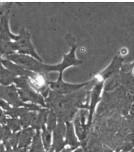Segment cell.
<instances>
[{"instance_id":"obj_1","label":"cell","mask_w":134,"mask_h":152,"mask_svg":"<svg viewBox=\"0 0 134 152\" xmlns=\"http://www.w3.org/2000/svg\"><path fill=\"white\" fill-rule=\"evenodd\" d=\"M0 98L7 102L8 104H10L15 107H23L28 109V110L39 111L41 108L34 104H26L23 102L17 91L16 88L14 85L11 86H0Z\"/></svg>"},{"instance_id":"obj_2","label":"cell","mask_w":134,"mask_h":152,"mask_svg":"<svg viewBox=\"0 0 134 152\" xmlns=\"http://www.w3.org/2000/svg\"><path fill=\"white\" fill-rule=\"evenodd\" d=\"M13 43L16 51H18L19 53L21 55H30L37 60L41 61V62L42 61L41 57L37 54L32 44L31 34L25 28H22L21 30L20 34L17 36Z\"/></svg>"},{"instance_id":"obj_3","label":"cell","mask_w":134,"mask_h":152,"mask_svg":"<svg viewBox=\"0 0 134 152\" xmlns=\"http://www.w3.org/2000/svg\"><path fill=\"white\" fill-rule=\"evenodd\" d=\"M63 73H60L58 80L55 82L48 81V86L52 91L59 94H68L77 91L79 89L82 88L85 86L90 83V82L80 84H71L65 83L63 80Z\"/></svg>"},{"instance_id":"obj_4","label":"cell","mask_w":134,"mask_h":152,"mask_svg":"<svg viewBox=\"0 0 134 152\" xmlns=\"http://www.w3.org/2000/svg\"><path fill=\"white\" fill-rule=\"evenodd\" d=\"M48 80H47L45 75L36 73L32 77H29L30 87L37 92H41L44 97H47L50 92L48 86Z\"/></svg>"},{"instance_id":"obj_5","label":"cell","mask_w":134,"mask_h":152,"mask_svg":"<svg viewBox=\"0 0 134 152\" xmlns=\"http://www.w3.org/2000/svg\"><path fill=\"white\" fill-rule=\"evenodd\" d=\"M18 93L21 100L23 102H31L35 103H38L42 107H46L44 99L41 94L36 93L31 88L25 89H20Z\"/></svg>"},{"instance_id":"obj_6","label":"cell","mask_w":134,"mask_h":152,"mask_svg":"<svg viewBox=\"0 0 134 152\" xmlns=\"http://www.w3.org/2000/svg\"><path fill=\"white\" fill-rule=\"evenodd\" d=\"M66 132V126L63 122H59L53 130V146L52 149L59 152L65 146L64 137Z\"/></svg>"},{"instance_id":"obj_7","label":"cell","mask_w":134,"mask_h":152,"mask_svg":"<svg viewBox=\"0 0 134 152\" xmlns=\"http://www.w3.org/2000/svg\"><path fill=\"white\" fill-rule=\"evenodd\" d=\"M9 11L0 15V39L15 41L17 36L12 34L9 29Z\"/></svg>"},{"instance_id":"obj_8","label":"cell","mask_w":134,"mask_h":152,"mask_svg":"<svg viewBox=\"0 0 134 152\" xmlns=\"http://www.w3.org/2000/svg\"><path fill=\"white\" fill-rule=\"evenodd\" d=\"M1 65L5 66L7 70L10 71V72L15 74L16 76L19 75L20 77H22V76H25V77H31L36 74L34 72H31L30 70L25 69L20 65L14 64L11 61H9L8 60H2Z\"/></svg>"},{"instance_id":"obj_9","label":"cell","mask_w":134,"mask_h":152,"mask_svg":"<svg viewBox=\"0 0 134 152\" xmlns=\"http://www.w3.org/2000/svg\"><path fill=\"white\" fill-rule=\"evenodd\" d=\"M103 83L104 81H99L98 83L95 85V86L94 87L92 93V98H91V102H90V105L89 108V121L87 123V127H89L90 126V124H91L92 121V118L93 113L94 112V109L97 103L98 102L99 99V96L100 94V91H101V89L103 86Z\"/></svg>"},{"instance_id":"obj_10","label":"cell","mask_w":134,"mask_h":152,"mask_svg":"<svg viewBox=\"0 0 134 152\" xmlns=\"http://www.w3.org/2000/svg\"><path fill=\"white\" fill-rule=\"evenodd\" d=\"M50 110L47 109H41L38 114H36L31 123V127L33 129L40 130L47 122Z\"/></svg>"},{"instance_id":"obj_11","label":"cell","mask_w":134,"mask_h":152,"mask_svg":"<svg viewBox=\"0 0 134 152\" xmlns=\"http://www.w3.org/2000/svg\"><path fill=\"white\" fill-rule=\"evenodd\" d=\"M35 134L34 129L32 127H27L20 132V137L18 140V148H26L31 144L32 138Z\"/></svg>"},{"instance_id":"obj_12","label":"cell","mask_w":134,"mask_h":152,"mask_svg":"<svg viewBox=\"0 0 134 152\" xmlns=\"http://www.w3.org/2000/svg\"><path fill=\"white\" fill-rule=\"evenodd\" d=\"M66 132L65 137L66 140L65 141V145H69L74 148H76V146L79 145V143L76 141V137L74 133V128L72 124L70 122H66Z\"/></svg>"},{"instance_id":"obj_13","label":"cell","mask_w":134,"mask_h":152,"mask_svg":"<svg viewBox=\"0 0 134 152\" xmlns=\"http://www.w3.org/2000/svg\"><path fill=\"white\" fill-rule=\"evenodd\" d=\"M17 76L10 71L4 69L1 65L0 66V84L4 86L10 84L16 79Z\"/></svg>"},{"instance_id":"obj_14","label":"cell","mask_w":134,"mask_h":152,"mask_svg":"<svg viewBox=\"0 0 134 152\" xmlns=\"http://www.w3.org/2000/svg\"><path fill=\"white\" fill-rule=\"evenodd\" d=\"M16 50L13 42L0 39V54L7 56L15 54Z\"/></svg>"},{"instance_id":"obj_15","label":"cell","mask_w":134,"mask_h":152,"mask_svg":"<svg viewBox=\"0 0 134 152\" xmlns=\"http://www.w3.org/2000/svg\"><path fill=\"white\" fill-rule=\"evenodd\" d=\"M29 152H45L41 137L39 130L37 131L33 137V141Z\"/></svg>"},{"instance_id":"obj_16","label":"cell","mask_w":134,"mask_h":152,"mask_svg":"<svg viewBox=\"0 0 134 152\" xmlns=\"http://www.w3.org/2000/svg\"><path fill=\"white\" fill-rule=\"evenodd\" d=\"M20 132H13L9 136L8 139L3 142L4 146L8 150H12L17 148V146L18 142L19 137H20Z\"/></svg>"},{"instance_id":"obj_17","label":"cell","mask_w":134,"mask_h":152,"mask_svg":"<svg viewBox=\"0 0 134 152\" xmlns=\"http://www.w3.org/2000/svg\"><path fill=\"white\" fill-rule=\"evenodd\" d=\"M36 114V112H29V111H28L24 114H23L21 117H20V120H19L20 121L21 126L23 128H24V129L27 128L31 124L32 121L33 120L34 117H35Z\"/></svg>"},{"instance_id":"obj_18","label":"cell","mask_w":134,"mask_h":152,"mask_svg":"<svg viewBox=\"0 0 134 152\" xmlns=\"http://www.w3.org/2000/svg\"><path fill=\"white\" fill-rule=\"evenodd\" d=\"M41 129H42V141L43 145H44V148L46 151H48L50 149V145H51V132L47 131L46 127L44 126L42 127Z\"/></svg>"},{"instance_id":"obj_19","label":"cell","mask_w":134,"mask_h":152,"mask_svg":"<svg viewBox=\"0 0 134 152\" xmlns=\"http://www.w3.org/2000/svg\"><path fill=\"white\" fill-rule=\"evenodd\" d=\"M29 111L28 109L25 108H20V107H13L9 108V110L6 112L7 115L12 117V118H17L18 117H21L23 114Z\"/></svg>"},{"instance_id":"obj_20","label":"cell","mask_w":134,"mask_h":152,"mask_svg":"<svg viewBox=\"0 0 134 152\" xmlns=\"http://www.w3.org/2000/svg\"><path fill=\"white\" fill-rule=\"evenodd\" d=\"M47 127L46 129L47 131L50 132L55 129V128L56 126V121L57 118L55 115V113L53 111H50L48 116H47Z\"/></svg>"},{"instance_id":"obj_21","label":"cell","mask_w":134,"mask_h":152,"mask_svg":"<svg viewBox=\"0 0 134 152\" xmlns=\"http://www.w3.org/2000/svg\"><path fill=\"white\" fill-rule=\"evenodd\" d=\"M7 126L13 132H17L20 129L21 125L20 121L17 118H12L7 119Z\"/></svg>"},{"instance_id":"obj_22","label":"cell","mask_w":134,"mask_h":152,"mask_svg":"<svg viewBox=\"0 0 134 152\" xmlns=\"http://www.w3.org/2000/svg\"><path fill=\"white\" fill-rule=\"evenodd\" d=\"M16 86L20 89H25L31 88L29 85V77H25V76H22V77H16L14 80Z\"/></svg>"},{"instance_id":"obj_23","label":"cell","mask_w":134,"mask_h":152,"mask_svg":"<svg viewBox=\"0 0 134 152\" xmlns=\"http://www.w3.org/2000/svg\"><path fill=\"white\" fill-rule=\"evenodd\" d=\"M119 64H119V60H118L117 58H114V60L113 61L112 64L109 65V67L106 70H104V72L103 73V75L102 76V77L104 79L108 77V76H109L114 72V70H116L118 67Z\"/></svg>"},{"instance_id":"obj_24","label":"cell","mask_w":134,"mask_h":152,"mask_svg":"<svg viewBox=\"0 0 134 152\" xmlns=\"http://www.w3.org/2000/svg\"><path fill=\"white\" fill-rule=\"evenodd\" d=\"M7 123V117L4 112L0 109V124H4Z\"/></svg>"},{"instance_id":"obj_25","label":"cell","mask_w":134,"mask_h":152,"mask_svg":"<svg viewBox=\"0 0 134 152\" xmlns=\"http://www.w3.org/2000/svg\"><path fill=\"white\" fill-rule=\"evenodd\" d=\"M0 107H1L3 109H4L5 110H8L9 109V108H10V107H9V104H8L6 102H4L3 99L0 98Z\"/></svg>"},{"instance_id":"obj_26","label":"cell","mask_w":134,"mask_h":152,"mask_svg":"<svg viewBox=\"0 0 134 152\" xmlns=\"http://www.w3.org/2000/svg\"><path fill=\"white\" fill-rule=\"evenodd\" d=\"M3 137V127L0 126V141L2 140Z\"/></svg>"},{"instance_id":"obj_27","label":"cell","mask_w":134,"mask_h":152,"mask_svg":"<svg viewBox=\"0 0 134 152\" xmlns=\"http://www.w3.org/2000/svg\"><path fill=\"white\" fill-rule=\"evenodd\" d=\"M4 146L0 143V152H4Z\"/></svg>"},{"instance_id":"obj_28","label":"cell","mask_w":134,"mask_h":152,"mask_svg":"<svg viewBox=\"0 0 134 152\" xmlns=\"http://www.w3.org/2000/svg\"><path fill=\"white\" fill-rule=\"evenodd\" d=\"M104 152H111V151L109 149H108V148H106V150H104Z\"/></svg>"},{"instance_id":"obj_29","label":"cell","mask_w":134,"mask_h":152,"mask_svg":"<svg viewBox=\"0 0 134 152\" xmlns=\"http://www.w3.org/2000/svg\"><path fill=\"white\" fill-rule=\"evenodd\" d=\"M1 54H0V66L1 65Z\"/></svg>"},{"instance_id":"obj_30","label":"cell","mask_w":134,"mask_h":152,"mask_svg":"<svg viewBox=\"0 0 134 152\" xmlns=\"http://www.w3.org/2000/svg\"><path fill=\"white\" fill-rule=\"evenodd\" d=\"M132 152H133V151H132Z\"/></svg>"}]
</instances>
